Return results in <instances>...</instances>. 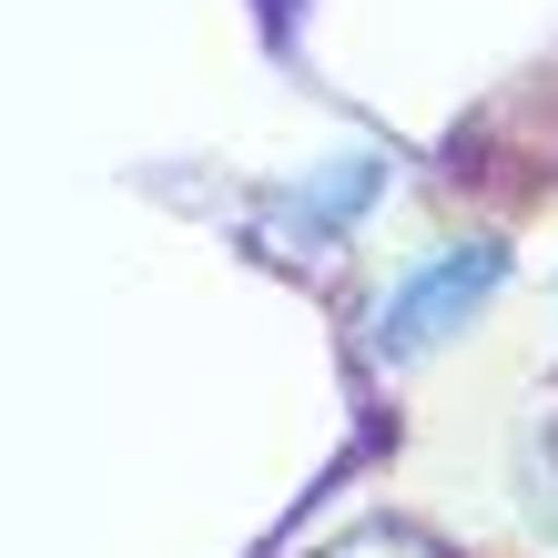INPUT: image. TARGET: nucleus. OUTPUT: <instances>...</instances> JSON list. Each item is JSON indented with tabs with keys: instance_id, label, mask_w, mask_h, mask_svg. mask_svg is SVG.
Returning <instances> with one entry per match:
<instances>
[{
	"instance_id": "obj_2",
	"label": "nucleus",
	"mask_w": 558,
	"mask_h": 558,
	"mask_svg": "<svg viewBox=\"0 0 558 558\" xmlns=\"http://www.w3.org/2000/svg\"><path fill=\"white\" fill-rule=\"evenodd\" d=\"M386 183H397V162H386L376 143H355V153H325L305 162L294 183L265 193V214H254V234H265L275 254H336L355 223H366L386 204Z\"/></svg>"
},
{
	"instance_id": "obj_1",
	"label": "nucleus",
	"mask_w": 558,
	"mask_h": 558,
	"mask_svg": "<svg viewBox=\"0 0 558 558\" xmlns=\"http://www.w3.org/2000/svg\"><path fill=\"white\" fill-rule=\"evenodd\" d=\"M498 284H508V244L498 234H457L437 254H416V265L376 294V325H366V336H376V355H397V366H407V355L447 345Z\"/></svg>"
},
{
	"instance_id": "obj_4",
	"label": "nucleus",
	"mask_w": 558,
	"mask_h": 558,
	"mask_svg": "<svg viewBox=\"0 0 558 558\" xmlns=\"http://www.w3.org/2000/svg\"><path fill=\"white\" fill-rule=\"evenodd\" d=\"M284 11H294V0H265V21H284Z\"/></svg>"
},
{
	"instance_id": "obj_3",
	"label": "nucleus",
	"mask_w": 558,
	"mask_h": 558,
	"mask_svg": "<svg viewBox=\"0 0 558 558\" xmlns=\"http://www.w3.org/2000/svg\"><path fill=\"white\" fill-rule=\"evenodd\" d=\"M325 558H426L407 529H366V538H345V548H325Z\"/></svg>"
}]
</instances>
